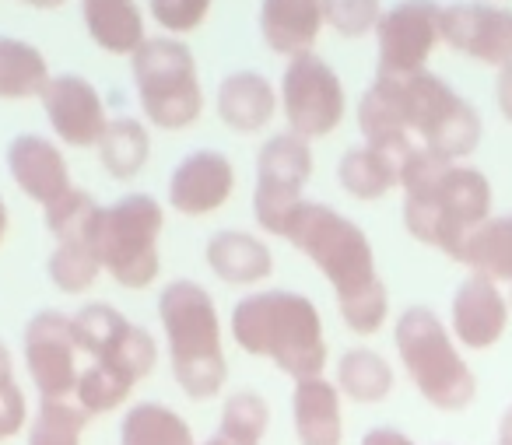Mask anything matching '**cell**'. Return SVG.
<instances>
[{
    "label": "cell",
    "instance_id": "obj_2",
    "mask_svg": "<svg viewBox=\"0 0 512 445\" xmlns=\"http://www.w3.org/2000/svg\"><path fill=\"white\" fill-rule=\"evenodd\" d=\"M306 260L316 263L337 295L344 326L358 337H372L390 316V291L376 270V253L362 228L327 204L306 200L292 214L285 235Z\"/></svg>",
    "mask_w": 512,
    "mask_h": 445
},
{
    "label": "cell",
    "instance_id": "obj_22",
    "mask_svg": "<svg viewBox=\"0 0 512 445\" xmlns=\"http://www.w3.org/2000/svg\"><path fill=\"white\" fill-rule=\"evenodd\" d=\"M278 113V92L256 71H235L218 85V116L235 134H260Z\"/></svg>",
    "mask_w": 512,
    "mask_h": 445
},
{
    "label": "cell",
    "instance_id": "obj_8",
    "mask_svg": "<svg viewBox=\"0 0 512 445\" xmlns=\"http://www.w3.org/2000/svg\"><path fill=\"white\" fill-rule=\"evenodd\" d=\"M130 74L141 109L151 127L186 130L204 113L197 60L179 39H144L141 50L130 57Z\"/></svg>",
    "mask_w": 512,
    "mask_h": 445
},
{
    "label": "cell",
    "instance_id": "obj_19",
    "mask_svg": "<svg viewBox=\"0 0 512 445\" xmlns=\"http://www.w3.org/2000/svg\"><path fill=\"white\" fill-rule=\"evenodd\" d=\"M323 25H327L323 0H264L260 4V36L274 53L288 60L313 53Z\"/></svg>",
    "mask_w": 512,
    "mask_h": 445
},
{
    "label": "cell",
    "instance_id": "obj_24",
    "mask_svg": "<svg viewBox=\"0 0 512 445\" xmlns=\"http://www.w3.org/2000/svg\"><path fill=\"white\" fill-rule=\"evenodd\" d=\"M337 179H341V190L348 197L372 204V200H383L390 190H397L400 169L383 151L369 148V144H358V148L344 151L341 165H337Z\"/></svg>",
    "mask_w": 512,
    "mask_h": 445
},
{
    "label": "cell",
    "instance_id": "obj_20",
    "mask_svg": "<svg viewBox=\"0 0 512 445\" xmlns=\"http://www.w3.org/2000/svg\"><path fill=\"white\" fill-rule=\"evenodd\" d=\"M292 424L299 445H344V414L337 382L302 379L292 393Z\"/></svg>",
    "mask_w": 512,
    "mask_h": 445
},
{
    "label": "cell",
    "instance_id": "obj_44",
    "mask_svg": "<svg viewBox=\"0 0 512 445\" xmlns=\"http://www.w3.org/2000/svg\"><path fill=\"white\" fill-rule=\"evenodd\" d=\"M509 414H512V407H509Z\"/></svg>",
    "mask_w": 512,
    "mask_h": 445
},
{
    "label": "cell",
    "instance_id": "obj_7",
    "mask_svg": "<svg viewBox=\"0 0 512 445\" xmlns=\"http://www.w3.org/2000/svg\"><path fill=\"white\" fill-rule=\"evenodd\" d=\"M165 232V207L151 193H127L116 204L102 207L95 221V253L120 288L144 291L162 274L158 239Z\"/></svg>",
    "mask_w": 512,
    "mask_h": 445
},
{
    "label": "cell",
    "instance_id": "obj_17",
    "mask_svg": "<svg viewBox=\"0 0 512 445\" xmlns=\"http://www.w3.org/2000/svg\"><path fill=\"white\" fill-rule=\"evenodd\" d=\"M235 169L221 151H190L169 176V207L186 218H204L232 200Z\"/></svg>",
    "mask_w": 512,
    "mask_h": 445
},
{
    "label": "cell",
    "instance_id": "obj_1",
    "mask_svg": "<svg viewBox=\"0 0 512 445\" xmlns=\"http://www.w3.org/2000/svg\"><path fill=\"white\" fill-rule=\"evenodd\" d=\"M358 127L365 144L383 151L404 169L418 151L442 162H463L481 144V116L439 74H376L358 102Z\"/></svg>",
    "mask_w": 512,
    "mask_h": 445
},
{
    "label": "cell",
    "instance_id": "obj_10",
    "mask_svg": "<svg viewBox=\"0 0 512 445\" xmlns=\"http://www.w3.org/2000/svg\"><path fill=\"white\" fill-rule=\"evenodd\" d=\"M313 179V148L295 134H278L256 155L253 218L271 235H285L292 214L306 200L302 190Z\"/></svg>",
    "mask_w": 512,
    "mask_h": 445
},
{
    "label": "cell",
    "instance_id": "obj_4",
    "mask_svg": "<svg viewBox=\"0 0 512 445\" xmlns=\"http://www.w3.org/2000/svg\"><path fill=\"white\" fill-rule=\"evenodd\" d=\"M232 340L253 358H267L288 379H316L327 368L323 316L306 295L285 288L253 291L232 309Z\"/></svg>",
    "mask_w": 512,
    "mask_h": 445
},
{
    "label": "cell",
    "instance_id": "obj_18",
    "mask_svg": "<svg viewBox=\"0 0 512 445\" xmlns=\"http://www.w3.org/2000/svg\"><path fill=\"white\" fill-rule=\"evenodd\" d=\"M8 172L18 190L29 200H36L39 207L57 204L60 197L74 190L67 158L60 155L57 144L39 134H18L8 144Z\"/></svg>",
    "mask_w": 512,
    "mask_h": 445
},
{
    "label": "cell",
    "instance_id": "obj_34",
    "mask_svg": "<svg viewBox=\"0 0 512 445\" xmlns=\"http://www.w3.org/2000/svg\"><path fill=\"white\" fill-rule=\"evenodd\" d=\"M323 18L337 36L362 39L376 32L379 18H383V4L379 0H323Z\"/></svg>",
    "mask_w": 512,
    "mask_h": 445
},
{
    "label": "cell",
    "instance_id": "obj_33",
    "mask_svg": "<svg viewBox=\"0 0 512 445\" xmlns=\"http://www.w3.org/2000/svg\"><path fill=\"white\" fill-rule=\"evenodd\" d=\"M99 200L92 197L88 190H78L74 186L67 197H60L57 204L43 207V221L46 232L53 235L57 242L64 239H88L95 232V221H99Z\"/></svg>",
    "mask_w": 512,
    "mask_h": 445
},
{
    "label": "cell",
    "instance_id": "obj_26",
    "mask_svg": "<svg viewBox=\"0 0 512 445\" xmlns=\"http://www.w3.org/2000/svg\"><path fill=\"white\" fill-rule=\"evenodd\" d=\"M50 78V64L36 46L15 36H0V99L18 102L43 95Z\"/></svg>",
    "mask_w": 512,
    "mask_h": 445
},
{
    "label": "cell",
    "instance_id": "obj_41",
    "mask_svg": "<svg viewBox=\"0 0 512 445\" xmlns=\"http://www.w3.org/2000/svg\"><path fill=\"white\" fill-rule=\"evenodd\" d=\"M8 225H11L8 204H4V197H0V246H4V239H8Z\"/></svg>",
    "mask_w": 512,
    "mask_h": 445
},
{
    "label": "cell",
    "instance_id": "obj_6",
    "mask_svg": "<svg viewBox=\"0 0 512 445\" xmlns=\"http://www.w3.org/2000/svg\"><path fill=\"white\" fill-rule=\"evenodd\" d=\"M393 344L407 379L428 407L442 414H460L474 403L477 375L470 372L449 326L428 305H411L400 312L393 326Z\"/></svg>",
    "mask_w": 512,
    "mask_h": 445
},
{
    "label": "cell",
    "instance_id": "obj_42",
    "mask_svg": "<svg viewBox=\"0 0 512 445\" xmlns=\"http://www.w3.org/2000/svg\"><path fill=\"white\" fill-rule=\"evenodd\" d=\"M200 445H239V442H232V438H225V435H211L207 442H200Z\"/></svg>",
    "mask_w": 512,
    "mask_h": 445
},
{
    "label": "cell",
    "instance_id": "obj_29",
    "mask_svg": "<svg viewBox=\"0 0 512 445\" xmlns=\"http://www.w3.org/2000/svg\"><path fill=\"white\" fill-rule=\"evenodd\" d=\"M151 158V137L148 127L130 116H120V120H109L106 134L99 141V162L102 169L113 179H134L137 172L148 165Z\"/></svg>",
    "mask_w": 512,
    "mask_h": 445
},
{
    "label": "cell",
    "instance_id": "obj_23",
    "mask_svg": "<svg viewBox=\"0 0 512 445\" xmlns=\"http://www.w3.org/2000/svg\"><path fill=\"white\" fill-rule=\"evenodd\" d=\"M85 29L113 57H134L144 46V18L134 0H81Z\"/></svg>",
    "mask_w": 512,
    "mask_h": 445
},
{
    "label": "cell",
    "instance_id": "obj_30",
    "mask_svg": "<svg viewBox=\"0 0 512 445\" xmlns=\"http://www.w3.org/2000/svg\"><path fill=\"white\" fill-rule=\"evenodd\" d=\"M46 274H50L53 288H60L64 295H85V291H92L102 274L92 235H88V239L57 242V249H53L50 260H46Z\"/></svg>",
    "mask_w": 512,
    "mask_h": 445
},
{
    "label": "cell",
    "instance_id": "obj_40",
    "mask_svg": "<svg viewBox=\"0 0 512 445\" xmlns=\"http://www.w3.org/2000/svg\"><path fill=\"white\" fill-rule=\"evenodd\" d=\"M18 4H29V8H39V11H53V8H60V4H67V0H18Z\"/></svg>",
    "mask_w": 512,
    "mask_h": 445
},
{
    "label": "cell",
    "instance_id": "obj_31",
    "mask_svg": "<svg viewBox=\"0 0 512 445\" xmlns=\"http://www.w3.org/2000/svg\"><path fill=\"white\" fill-rule=\"evenodd\" d=\"M92 417L74 400H39L29 421V445H81Z\"/></svg>",
    "mask_w": 512,
    "mask_h": 445
},
{
    "label": "cell",
    "instance_id": "obj_12",
    "mask_svg": "<svg viewBox=\"0 0 512 445\" xmlns=\"http://www.w3.org/2000/svg\"><path fill=\"white\" fill-rule=\"evenodd\" d=\"M25 368L36 386L39 400H74V386L81 379L78 337L74 316L57 309H43L25 323Z\"/></svg>",
    "mask_w": 512,
    "mask_h": 445
},
{
    "label": "cell",
    "instance_id": "obj_39",
    "mask_svg": "<svg viewBox=\"0 0 512 445\" xmlns=\"http://www.w3.org/2000/svg\"><path fill=\"white\" fill-rule=\"evenodd\" d=\"M4 382H15V358H11L8 344L0 340V386H4Z\"/></svg>",
    "mask_w": 512,
    "mask_h": 445
},
{
    "label": "cell",
    "instance_id": "obj_28",
    "mask_svg": "<svg viewBox=\"0 0 512 445\" xmlns=\"http://www.w3.org/2000/svg\"><path fill=\"white\" fill-rule=\"evenodd\" d=\"M120 445H193V431L186 417L165 403H134L123 414Z\"/></svg>",
    "mask_w": 512,
    "mask_h": 445
},
{
    "label": "cell",
    "instance_id": "obj_25",
    "mask_svg": "<svg viewBox=\"0 0 512 445\" xmlns=\"http://www.w3.org/2000/svg\"><path fill=\"white\" fill-rule=\"evenodd\" d=\"M397 386L390 361L369 347H351L337 358V389L355 403H383Z\"/></svg>",
    "mask_w": 512,
    "mask_h": 445
},
{
    "label": "cell",
    "instance_id": "obj_36",
    "mask_svg": "<svg viewBox=\"0 0 512 445\" xmlns=\"http://www.w3.org/2000/svg\"><path fill=\"white\" fill-rule=\"evenodd\" d=\"M29 403H25V393L18 382H4L0 386V442L8 438H18L25 428H29Z\"/></svg>",
    "mask_w": 512,
    "mask_h": 445
},
{
    "label": "cell",
    "instance_id": "obj_13",
    "mask_svg": "<svg viewBox=\"0 0 512 445\" xmlns=\"http://www.w3.org/2000/svg\"><path fill=\"white\" fill-rule=\"evenodd\" d=\"M442 8L435 0H400L397 8L383 11L376 25L379 67L376 74H414L425 71L428 57L439 46Z\"/></svg>",
    "mask_w": 512,
    "mask_h": 445
},
{
    "label": "cell",
    "instance_id": "obj_32",
    "mask_svg": "<svg viewBox=\"0 0 512 445\" xmlns=\"http://www.w3.org/2000/svg\"><path fill=\"white\" fill-rule=\"evenodd\" d=\"M271 428V407L256 389H239L225 400L218 421V435L232 438L239 445H260Z\"/></svg>",
    "mask_w": 512,
    "mask_h": 445
},
{
    "label": "cell",
    "instance_id": "obj_27",
    "mask_svg": "<svg viewBox=\"0 0 512 445\" xmlns=\"http://www.w3.org/2000/svg\"><path fill=\"white\" fill-rule=\"evenodd\" d=\"M463 267L495 284H512V214L488 218L463 249Z\"/></svg>",
    "mask_w": 512,
    "mask_h": 445
},
{
    "label": "cell",
    "instance_id": "obj_3",
    "mask_svg": "<svg viewBox=\"0 0 512 445\" xmlns=\"http://www.w3.org/2000/svg\"><path fill=\"white\" fill-rule=\"evenodd\" d=\"M404 228L421 246L439 249L453 263L463 260L470 235L491 218V183L481 169L442 162L418 151L400 169Z\"/></svg>",
    "mask_w": 512,
    "mask_h": 445
},
{
    "label": "cell",
    "instance_id": "obj_43",
    "mask_svg": "<svg viewBox=\"0 0 512 445\" xmlns=\"http://www.w3.org/2000/svg\"><path fill=\"white\" fill-rule=\"evenodd\" d=\"M509 305H512V298H509Z\"/></svg>",
    "mask_w": 512,
    "mask_h": 445
},
{
    "label": "cell",
    "instance_id": "obj_15",
    "mask_svg": "<svg viewBox=\"0 0 512 445\" xmlns=\"http://www.w3.org/2000/svg\"><path fill=\"white\" fill-rule=\"evenodd\" d=\"M39 102H43L46 120L60 141L71 148H99L109 120L102 95L95 92L92 81L78 78V74H57L43 88Z\"/></svg>",
    "mask_w": 512,
    "mask_h": 445
},
{
    "label": "cell",
    "instance_id": "obj_14",
    "mask_svg": "<svg viewBox=\"0 0 512 445\" xmlns=\"http://www.w3.org/2000/svg\"><path fill=\"white\" fill-rule=\"evenodd\" d=\"M442 43L477 64H512V11L491 4H446L439 18Z\"/></svg>",
    "mask_w": 512,
    "mask_h": 445
},
{
    "label": "cell",
    "instance_id": "obj_11",
    "mask_svg": "<svg viewBox=\"0 0 512 445\" xmlns=\"http://www.w3.org/2000/svg\"><path fill=\"white\" fill-rule=\"evenodd\" d=\"M344 85L337 71L316 53L295 57L281 81V109H285L288 134L316 141L341 127L344 120Z\"/></svg>",
    "mask_w": 512,
    "mask_h": 445
},
{
    "label": "cell",
    "instance_id": "obj_16",
    "mask_svg": "<svg viewBox=\"0 0 512 445\" xmlns=\"http://www.w3.org/2000/svg\"><path fill=\"white\" fill-rule=\"evenodd\" d=\"M509 309V298L495 281L470 274L449 302V333L456 337V344L470 347V351H488L509 330Z\"/></svg>",
    "mask_w": 512,
    "mask_h": 445
},
{
    "label": "cell",
    "instance_id": "obj_38",
    "mask_svg": "<svg viewBox=\"0 0 512 445\" xmlns=\"http://www.w3.org/2000/svg\"><path fill=\"white\" fill-rule=\"evenodd\" d=\"M362 445H414V438L404 435L400 428H372L362 438Z\"/></svg>",
    "mask_w": 512,
    "mask_h": 445
},
{
    "label": "cell",
    "instance_id": "obj_35",
    "mask_svg": "<svg viewBox=\"0 0 512 445\" xmlns=\"http://www.w3.org/2000/svg\"><path fill=\"white\" fill-rule=\"evenodd\" d=\"M151 18L172 36H186V32L200 29L211 11V0H148Z\"/></svg>",
    "mask_w": 512,
    "mask_h": 445
},
{
    "label": "cell",
    "instance_id": "obj_9",
    "mask_svg": "<svg viewBox=\"0 0 512 445\" xmlns=\"http://www.w3.org/2000/svg\"><path fill=\"white\" fill-rule=\"evenodd\" d=\"M74 337L81 354L92 358V368L116 375L134 389L158 365L155 337L106 302H88L81 312H74Z\"/></svg>",
    "mask_w": 512,
    "mask_h": 445
},
{
    "label": "cell",
    "instance_id": "obj_5",
    "mask_svg": "<svg viewBox=\"0 0 512 445\" xmlns=\"http://www.w3.org/2000/svg\"><path fill=\"white\" fill-rule=\"evenodd\" d=\"M158 323L165 330L176 386L197 403L214 400L228 382V358L211 291L197 281L165 284L158 295Z\"/></svg>",
    "mask_w": 512,
    "mask_h": 445
},
{
    "label": "cell",
    "instance_id": "obj_37",
    "mask_svg": "<svg viewBox=\"0 0 512 445\" xmlns=\"http://www.w3.org/2000/svg\"><path fill=\"white\" fill-rule=\"evenodd\" d=\"M495 99H498V109H502V116L512 123V64L498 71V81H495Z\"/></svg>",
    "mask_w": 512,
    "mask_h": 445
},
{
    "label": "cell",
    "instance_id": "obj_21",
    "mask_svg": "<svg viewBox=\"0 0 512 445\" xmlns=\"http://www.w3.org/2000/svg\"><path fill=\"white\" fill-rule=\"evenodd\" d=\"M204 260L211 267V274L218 281L232 284V288H249V284H260L274 274L271 246L264 239H256V235L239 232V228L214 232L207 239Z\"/></svg>",
    "mask_w": 512,
    "mask_h": 445
}]
</instances>
